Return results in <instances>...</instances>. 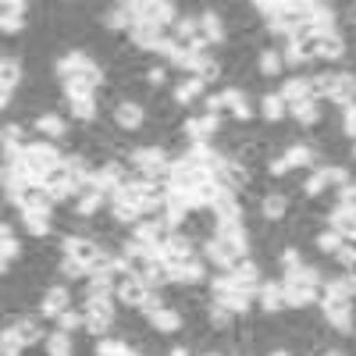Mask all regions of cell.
I'll list each match as a JSON object with an SVG mask.
<instances>
[{
    "label": "cell",
    "mask_w": 356,
    "mask_h": 356,
    "mask_svg": "<svg viewBox=\"0 0 356 356\" xmlns=\"http://www.w3.org/2000/svg\"><path fill=\"white\" fill-rule=\"evenodd\" d=\"M61 250H65V257H72L75 264H82L86 271H93V264L104 253V246L93 239V235H68V239H61Z\"/></svg>",
    "instance_id": "cell-1"
},
{
    "label": "cell",
    "mask_w": 356,
    "mask_h": 356,
    "mask_svg": "<svg viewBox=\"0 0 356 356\" xmlns=\"http://www.w3.org/2000/svg\"><path fill=\"white\" fill-rule=\"evenodd\" d=\"M211 171L207 168H196V164H189V161H175L171 164V189L175 193H196L203 182H211Z\"/></svg>",
    "instance_id": "cell-2"
},
{
    "label": "cell",
    "mask_w": 356,
    "mask_h": 356,
    "mask_svg": "<svg viewBox=\"0 0 356 356\" xmlns=\"http://www.w3.org/2000/svg\"><path fill=\"white\" fill-rule=\"evenodd\" d=\"M8 203H15L18 211H57V203H54V196H50V189L47 186H40V182H29V186H22Z\"/></svg>",
    "instance_id": "cell-3"
},
{
    "label": "cell",
    "mask_w": 356,
    "mask_h": 356,
    "mask_svg": "<svg viewBox=\"0 0 356 356\" xmlns=\"http://www.w3.org/2000/svg\"><path fill=\"white\" fill-rule=\"evenodd\" d=\"M146 296H150V285H146L143 278H136V275H129L125 282L114 285V303H118V310H143Z\"/></svg>",
    "instance_id": "cell-4"
},
{
    "label": "cell",
    "mask_w": 356,
    "mask_h": 356,
    "mask_svg": "<svg viewBox=\"0 0 356 356\" xmlns=\"http://www.w3.org/2000/svg\"><path fill=\"white\" fill-rule=\"evenodd\" d=\"M214 182L221 186V189H232V193H246L250 186H253V175L239 164V161H235V157H225V164L214 171Z\"/></svg>",
    "instance_id": "cell-5"
},
{
    "label": "cell",
    "mask_w": 356,
    "mask_h": 356,
    "mask_svg": "<svg viewBox=\"0 0 356 356\" xmlns=\"http://www.w3.org/2000/svg\"><path fill=\"white\" fill-rule=\"evenodd\" d=\"M43 321H47V317H40V314H25V317H18V321L11 324V332L22 339L25 349H36V346H43V342L50 339V332H54V328H43Z\"/></svg>",
    "instance_id": "cell-6"
},
{
    "label": "cell",
    "mask_w": 356,
    "mask_h": 356,
    "mask_svg": "<svg viewBox=\"0 0 356 356\" xmlns=\"http://www.w3.org/2000/svg\"><path fill=\"white\" fill-rule=\"evenodd\" d=\"M111 122L122 129L125 136H139L143 132V125L150 122V118H146V107L143 104H132V100H122L114 107V114H111Z\"/></svg>",
    "instance_id": "cell-7"
},
{
    "label": "cell",
    "mask_w": 356,
    "mask_h": 356,
    "mask_svg": "<svg viewBox=\"0 0 356 356\" xmlns=\"http://www.w3.org/2000/svg\"><path fill=\"white\" fill-rule=\"evenodd\" d=\"M33 136L47 139V143H65L72 136V125H68V118L61 111H50V114H43V118L33 122Z\"/></svg>",
    "instance_id": "cell-8"
},
{
    "label": "cell",
    "mask_w": 356,
    "mask_h": 356,
    "mask_svg": "<svg viewBox=\"0 0 356 356\" xmlns=\"http://www.w3.org/2000/svg\"><path fill=\"white\" fill-rule=\"evenodd\" d=\"M75 307V296H72V289L65 285V282H54L47 292H43V307H40V317H50V321H57L65 310H72Z\"/></svg>",
    "instance_id": "cell-9"
},
{
    "label": "cell",
    "mask_w": 356,
    "mask_h": 356,
    "mask_svg": "<svg viewBox=\"0 0 356 356\" xmlns=\"http://www.w3.org/2000/svg\"><path fill=\"white\" fill-rule=\"evenodd\" d=\"M22 257H25V246L15 235L11 221H4V225H0V271H4V278H11V264L22 260Z\"/></svg>",
    "instance_id": "cell-10"
},
{
    "label": "cell",
    "mask_w": 356,
    "mask_h": 356,
    "mask_svg": "<svg viewBox=\"0 0 356 356\" xmlns=\"http://www.w3.org/2000/svg\"><path fill=\"white\" fill-rule=\"evenodd\" d=\"M0 11H4V15H0V33H4L8 40H11V36H22L25 25H29V18H25L29 4H25V0H18V4H15V0H4V4H0Z\"/></svg>",
    "instance_id": "cell-11"
},
{
    "label": "cell",
    "mask_w": 356,
    "mask_h": 356,
    "mask_svg": "<svg viewBox=\"0 0 356 356\" xmlns=\"http://www.w3.org/2000/svg\"><path fill=\"white\" fill-rule=\"evenodd\" d=\"M146 321H150V328L157 332V335H182V328H186V314L182 310H175V307H161V310H154V314H146Z\"/></svg>",
    "instance_id": "cell-12"
},
{
    "label": "cell",
    "mask_w": 356,
    "mask_h": 356,
    "mask_svg": "<svg viewBox=\"0 0 356 356\" xmlns=\"http://www.w3.org/2000/svg\"><path fill=\"white\" fill-rule=\"evenodd\" d=\"M211 211L218 214V221H243L246 214V200L239 193H232V189H221L218 200L211 203Z\"/></svg>",
    "instance_id": "cell-13"
},
{
    "label": "cell",
    "mask_w": 356,
    "mask_h": 356,
    "mask_svg": "<svg viewBox=\"0 0 356 356\" xmlns=\"http://www.w3.org/2000/svg\"><path fill=\"white\" fill-rule=\"evenodd\" d=\"M257 307H260V314H271V317L289 310V307H285V285H282V278L260 285V292H257Z\"/></svg>",
    "instance_id": "cell-14"
},
{
    "label": "cell",
    "mask_w": 356,
    "mask_h": 356,
    "mask_svg": "<svg viewBox=\"0 0 356 356\" xmlns=\"http://www.w3.org/2000/svg\"><path fill=\"white\" fill-rule=\"evenodd\" d=\"M171 278H175L171 285H182V289H196V285H203V282H211V275H207V260L196 257V260H189V264H182V267H175Z\"/></svg>",
    "instance_id": "cell-15"
},
{
    "label": "cell",
    "mask_w": 356,
    "mask_h": 356,
    "mask_svg": "<svg viewBox=\"0 0 356 356\" xmlns=\"http://www.w3.org/2000/svg\"><path fill=\"white\" fill-rule=\"evenodd\" d=\"M257 75H260L264 82L285 75V57H282L278 47H260V54H257Z\"/></svg>",
    "instance_id": "cell-16"
},
{
    "label": "cell",
    "mask_w": 356,
    "mask_h": 356,
    "mask_svg": "<svg viewBox=\"0 0 356 356\" xmlns=\"http://www.w3.org/2000/svg\"><path fill=\"white\" fill-rule=\"evenodd\" d=\"M285 161L292 164V171H317L321 164V157H317V146L314 143H292V146H285Z\"/></svg>",
    "instance_id": "cell-17"
},
{
    "label": "cell",
    "mask_w": 356,
    "mask_h": 356,
    "mask_svg": "<svg viewBox=\"0 0 356 356\" xmlns=\"http://www.w3.org/2000/svg\"><path fill=\"white\" fill-rule=\"evenodd\" d=\"M260 214L271 221V225H285V218L292 214V200L282 196V193H267V196L260 200Z\"/></svg>",
    "instance_id": "cell-18"
},
{
    "label": "cell",
    "mask_w": 356,
    "mask_h": 356,
    "mask_svg": "<svg viewBox=\"0 0 356 356\" xmlns=\"http://www.w3.org/2000/svg\"><path fill=\"white\" fill-rule=\"evenodd\" d=\"M278 97L285 100V107H296V104L314 100V97H310V82H307V75H292V79H285L282 89H278Z\"/></svg>",
    "instance_id": "cell-19"
},
{
    "label": "cell",
    "mask_w": 356,
    "mask_h": 356,
    "mask_svg": "<svg viewBox=\"0 0 356 356\" xmlns=\"http://www.w3.org/2000/svg\"><path fill=\"white\" fill-rule=\"evenodd\" d=\"M332 107H349L356 104V75L353 72H339L335 75V89H332Z\"/></svg>",
    "instance_id": "cell-20"
},
{
    "label": "cell",
    "mask_w": 356,
    "mask_h": 356,
    "mask_svg": "<svg viewBox=\"0 0 356 356\" xmlns=\"http://www.w3.org/2000/svg\"><path fill=\"white\" fill-rule=\"evenodd\" d=\"M43 353L47 356H79V339L68 335V332H50V339L43 342Z\"/></svg>",
    "instance_id": "cell-21"
},
{
    "label": "cell",
    "mask_w": 356,
    "mask_h": 356,
    "mask_svg": "<svg viewBox=\"0 0 356 356\" xmlns=\"http://www.w3.org/2000/svg\"><path fill=\"white\" fill-rule=\"evenodd\" d=\"M257 100H260V118H264L267 125H282L285 118H289V107H285V100L278 93H264Z\"/></svg>",
    "instance_id": "cell-22"
},
{
    "label": "cell",
    "mask_w": 356,
    "mask_h": 356,
    "mask_svg": "<svg viewBox=\"0 0 356 356\" xmlns=\"http://www.w3.org/2000/svg\"><path fill=\"white\" fill-rule=\"evenodd\" d=\"M129 353H132V346L125 335H104L93 342V356H129Z\"/></svg>",
    "instance_id": "cell-23"
},
{
    "label": "cell",
    "mask_w": 356,
    "mask_h": 356,
    "mask_svg": "<svg viewBox=\"0 0 356 356\" xmlns=\"http://www.w3.org/2000/svg\"><path fill=\"white\" fill-rule=\"evenodd\" d=\"M207 321H211V328H214L218 335H228V332L239 328V317H235L232 310H225V307H218V303L207 310Z\"/></svg>",
    "instance_id": "cell-24"
},
{
    "label": "cell",
    "mask_w": 356,
    "mask_h": 356,
    "mask_svg": "<svg viewBox=\"0 0 356 356\" xmlns=\"http://www.w3.org/2000/svg\"><path fill=\"white\" fill-rule=\"evenodd\" d=\"M143 282L150 285V289H168L175 278H171V267L164 264V257H154V264H150V271L143 275Z\"/></svg>",
    "instance_id": "cell-25"
},
{
    "label": "cell",
    "mask_w": 356,
    "mask_h": 356,
    "mask_svg": "<svg viewBox=\"0 0 356 356\" xmlns=\"http://www.w3.org/2000/svg\"><path fill=\"white\" fill-rule=\"evenodd\" d=\"M346 54H349V43H346L342 33L324 36V43H321V61H342Z\"/></svg>",
    "instance_id": "cell-26"
},
{
    "label": "cell",
    "mask_w": 356,
    "mask_h": 356,
    "mask_svg": "<svg viewBox=\"0 0 356 356\" xmlns=\"http://www.w3.org/2000/svg\"><path fill=\"white\" fill-rule=\"evenodd\" d=\"M328 228H332L335 235H342V239H353V235H356V214H349V211H332Z\"/></svg>",
    "instance_id": "cell-27"
},
{
    "label": "cell",
    "mask_w": 356,
    "mask_h": 356,
    "mask_svg": "<svg viewBox=\"0 0 356 356\" xmlns=\"http://www.w3.org/2000/svg\"><path fill=\"white\" fill-rule=\"evenodd\" d=\"M314 250H317L321 257H328V260H332V257L342 250V235H335L332 228H324V232L317 235V239H314Z\"/></svg>",
    "instance_id": "cell-28"
},
{
    "label": "cell",
    "mask_w": 356,
    "mask_h": 356,
    "mask_svg": "<svg viewBox=\"0 0 356 356\" xmlns=\"http://www.w3.org/2000/svg\"><path fill=\"white\" fill-rule=\"evenodd\" d=\"M40 186H47V189H57V186H72V168H68V161L54 164V168L43 175V182H40Z\"/></svg>",
    "instance_id": "cell-29"
},
{
    "label": "cell",
    "mask_w": 356,
    "mask_h": 356,
    "mask_svg": "<svg viewBox=\"0 0 356 356\" xmlns=\"http://www.w3.org/2000/svg\"><path fill=\"white\" fill-rule=\"evenodd\" d=\"M0 356H25V346H22V339L11 328L0 332Z\"/></svg>",
    "instance_id": "cell-30"
},
{
    "label": "cell",
    "mask_w": 356,
    "mask_h": 356,
    "mask_svg": "<svg viewBox=\"0 0 356 356\" xmlns=\"http://www.w3.org/2000/svg\"><path fill=\"white\" fill-rule=\"evenodd\" d=\"M335 211H349V214H356V182H349L346 189L335 193Z\"/></svg>",
    "instance_id": "cell-31"
},
{
    "label": "cell",
    "mask_w": 356,
    "mask_h": 356,
    "mask_svg": "<svg viewBox=\"0 0 356 356\" xmlns=\"http://www.w3.org/2000/svg\"><path fill=\"white\" fill-rule=\"evenodd\" d=\"M196 75H200L207 86H214V82H221V79H225V65H221V61H211V65H203Z\"/></svg>",
    "instance_id": "cell-32"
},
{
    "label": "cell",
    "mask_w": 356,
    "mask_h": 356,
    "mask_svg": "<svg viewBox=\"0 0 356 356\" xmlns=\"http://www.w3.org/2000/svg\"><path fill=\"white\" fill-rule=\"evenodd\" d=\"M342 136H346L349 143L356 139V104L342 107Z\"/></svg>",
    "instance_id": "cell-33"
},
{
    "label": "cell",
    "mask_w": 356,
    "mask_h": 356,
    "mask_svg": "<svg viewBox=\"0 0 356 356\" xmlns=\"http://www.w3.org/2000/svg\"><path fill=\"white\" fill-rule=\"evenodd\" d=\"M260 356H292V349H285V346H278V349H267V353H260Z\"/></svg>",
    "instance_id": "cell-34"
},
{
    "label": "cell",
    "mask_w": 356,
    "mask_h": 356,
    "mask_svg": "<svg viewBox=\"0 0 356 356\" xmlns=\"http://www.w3.org/2000/svg\"><path fill=\"white\" fill-rule=\"evenodd\" d=\"M349 164H356V139L349 143Z\"/></svg>",
    "instance_id": "cell-35"
},
{
    "label": "cell",
    "mask_w": 356,
    "mask_h": 356,
    "mask_svg": "<svg viewBox=\"0 0 356 356\" xmlns=\"http://www.w3.org/2000/svg\"><path fill=\"white\" fill-rule=\"evenodd\" d=\"M310 356H332V349H317V353H310Z\"/></svg>",
    "instance_id": "cell-36"
},
{
    "label": "cell",
    "mask_w": 356,
    "mask_h": 356,
    "mask_svg": "<svg viewBox=\"0 0 356 356\" xmlns=\"http://www.w3.org/2000/svg\"><path fill=\"white\" fill-rule=\"evenodd\" d=\"M200 356H225V353H218V349H211V353H200Z\"/></svg>",
    "instance_id": "cell-37"
}]
</instances>
